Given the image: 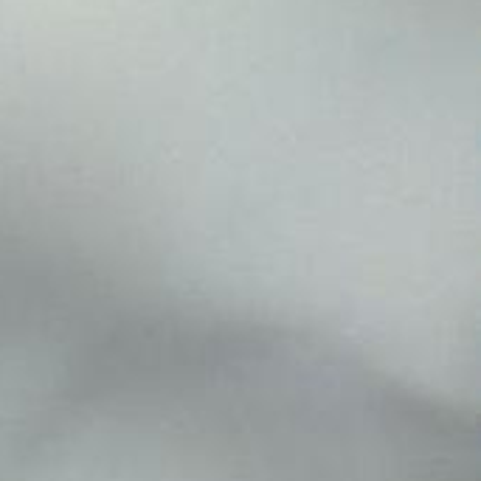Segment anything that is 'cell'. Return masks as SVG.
<instances>
[{"label":"cell","mask_w":481,"mask_h":481,"mask_svg":"<svg viewBox=\"0 0 481 481\" xmlns=\"http://www.w3.org/2000/svg\"><path fill=\"white\" fill-rule=\"evenodd\" d=\"M121 11V9H119ZM127 14H130V11H127ZM132 17H138V14H132ZM144 20H147V17H144ZM152 23H155V20H152ZM160 26H163V23H160ZM169 28H172V26H169ZM177 31H180V28H177ZM186 34H192V31H186ZM197 37H200V34H197ZM205 40H208V37H205ZM217 42H220V40H217ZM225 45H231V42H225ZM237 48H240V45H237ZM248 51H250V48H248ZM256 54H262V51H256ZM268 56H273V54H268ZM279 59H284V56H279ZM290 62H296V59H290ZM301 65H307V62H301ZM313 68H318V65H313ZM324 71H329V68H324ZM335 74H343V71H335ZM343 76H352V79H363V74L361 76H358V74H343Z\"/></svg>","instance_id":"cell-1"}]
</instances>
